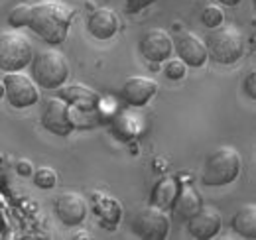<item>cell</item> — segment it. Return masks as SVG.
I'll use <instances>...</instances> for the list:
<instances>
[{
  "label": "cell",
  "mask_w": 256,
  "mask_h": 240,
  "mask_svg": "<svg viewBox=\"0 0 256 240\" xmlns=\"http://www.w3.org/2000/svg\"><path fill=\"white\" fill-rule=\"evenodd\" d=\"M75 10L60 0H46L32 6L28 28H32L50 46H60L67 40Z\"/></svg>",
  "instance_id": "1"
},
{
  "label": "cell",
  "mask_w": 256,
  "mask_h": 240,
  "mask_svg": "<svg viewBox=\"0 0 256 240\" xmlns=\"http://www.w3.org/2000/svg\"><path fill=\"white\" fill-rule=\"evenodd\" d=\"M207 56L221 65H232L246 52V34L238 26H217L205 38Z\"/></svg>",
  "instance_id": "2"
},
{
  "label": "cell",
  "mask_w": 256,
  "mask_h": 240,
  "mask_svg": "<svg viewBox=\"0 0 256 240\" xmlns=\"http://www.w3.org/2000/svg\"><path fill=\"white\" fill-rule=\"evenodd\" d=\"M240 156L234 148H219L205 160L203 172H201V183L209 187H221L228 185L238 178L240 174Z\"/></svg>",
  "instance_id": "3"
},
{
  "label": "cell",
  "mask_w": 256,
  "mask_h": 240,
  "mask_svg": "<svg viewBox=\"0 0 256 240\" xmlns=\"http://www.w3.org/2000/svg\"><path fill=\"white\" fill-rule=\"evenodd\" d=\"M32 79L42 89H60L69 77V63L60 52L48 50L32 56Z\"/></svg>",
  "instance_id": "4"
},
{
  "label": "cell",
  "mask_w": 256,
  "mask_h": 240,
  "mask_svg": "<svg viewBox=\"0 0 256 240\" xmlns=\"http://www.w3.org/2000/svg\"><path fill=\"white\" fill-rule=\"evenodd\" d=\"M34 50L32 44L12 32H2L0 34V69L2 71H22L30 61H32Z\"/></svg>",
  "instance_id": "5"
},
{
  "label": "cell",
  "mask_w": 256,
  "mask_h": 240,
  "mask_svg": "<svg viewBox=\"0 0 256 240\" xmlns=\"http://www.w3.org/2000/svg\"><path fill=\"white\" fill-rule=\"evenodd\" d=\"M132 230L146 240H162L170 232V216L166 209H160L156 205L144 207L134 220H132Z\"/></svg>",
  "instance_id": "6"
},
{
  "label": "cell",
  "mask_w": 256,
  "mask_h": 240,
  "mask_svg": "<svg viewBox=\"0 0 256 240\" xmlns=\"http://www.w3.org/2000/svg\"><path fill=\"white\" fill-rule=\"evenodd\" d=\"M42 124L48 132L58 134V136H69L75 130V120H73V106L65 102L64 98L54 96L46 102V108L42 112Z\"/></svg>",
  "instance_id": "7"
},
{
  "label": "cell",
  "mask_w": 256,
  "mask_h": 240,
  "mask_svg": "<svg viewBox=\"0 0 256 240\" xmlns=\"http://www.w3.org/2000/svg\"><path fill=\"white\" fill-rule=\"evenodd\" d=\"M4 96L8 98V102L14 108H28L38 102V89L34 85V81L30 77L22 75V73H6L4 79Z\"/></svg>",
  "instance_id": "8"
},
{
  "label": "cell",
  "mask_w": 256,
  "mask_h": 240,
  "mask_svg": "<svg viewBox=\"0 0 256 240\" xmlns=\"http://www.w3.org/2000/svg\"><path fill=\"white\" fill-rule=\"evenodd\" d=\"M138 50L150 63H162L172 56L174 42H172V36L166 30L152 28L146 34H142V38L138 42Z\"/></svg>",
  "instance_id": "9"
},
{
  "label": "cell",
  "mask_w": 256,
  "mask_h": 240,
  "mask_svg": "<svg viewBox=\"0 0 256 240\" xmlns=\"http://www.w3.org/2000/svg\"><path fill=\"white\" fill-rule=\"evenodd\" d=\"M174 42V50L188 67H203L209 60L205 42L192 32H182Z\"/></svg>",
  "instance_id": "10"
},
{
  "label": "cell",
  "mask_w": 256,
  "mask_h": 240,
  "mask_svg": "<svg viewBox=\"0 0 256 240\" xmlns=\"http://www.w3.org/2000/svg\"><path fill=\"white\" fill-rule=\"evenodd\" d=\"M223 218L219 210L213 207H201L193 216L188 218V230L193 238L209 240L221 230Z\"/></svg>",
  "instance_id": "11"
},
{
  "label": "cell",
  "mask_w": 256,
  "mask_h": 240,
  "mask_svg": "<svg viewBox=\"0 0 256 240\" xmlns=\"http://www.w3.org/2000/svg\"><path fill=\"white\" fill-rule=\"evenodd\" d=\"M54 209L58 218L67 226H79L87 216V203L79 193H62L56 199Z\"/></svg>",
  "instance_id": "12"
},
{
  "label": "cell",
  "mask_w": 256,
  "mask_h": 240,
  "mask_svg": "<svg viewBox=\"0 0 256 240\" xmlns=\"http://www.w3.org/2000/svg\"><path fill=\"white\" fill-rule=\"evenodd\" d=\"M58 96L64 98L65 102H69L73 108L91 110V112L96 110L100 106V102H102V98H100V94L96 90L89 89V87H85L81 83H71L67 87L62 85L60 90H58Z\"/></svg>",
  "instance_id": "13"
},
{
  "label": "cell",
  "mask_w": 256,
  "mask_h": 240,
  "mask_svg": "<svg viewBox=\"0 0 256 240\" xmlns=\"http://www.w3.org/2000/svg\"><path fill=\"white\" fill-rule=\"evenodd\" d=\"M158 92V83L148 77H128L120 89V96L130 106H144Z\"/></svg>",
  "instance_id": "14"
},
{
  "label": "cell",
  "mask_w": 256,
  "mask_h": 240,
  "mask_svg": "<svg viewBox=\"0 0 256 240\" xmlns=\"http://www.w3.org/2000/svg\"><path fill=\"white\" fill-rule=\"evenodd\" d=\"M118 16L110 8H95L87 18V30L96 40H110L118 32Z\"/></svg>",
  "instance_id": "15"
},
{
  "label": "cell",
  "mask_w": 256,
  "mask_h": 240,
  "mask_svg": "<svg viewBox=\"0 0 256 240\" xmlns=\"http://www.w3.org/2000/svg\"><path fill=\"white\" fill-rule=\"evenodd\" d=\"M170 207H172V212L176 214V218L188 220L190 216H193L197 210L203 207V199L192 185H186V187L178 189V195L174 197Z\"/></svg>",
  "instance_id": "16"
},
{
  "label": "cell",
  "mask_w": 256,
  "mask_h": 240,
  "mask_svg": "<svg viewBox=\"0 0 256 240\" xmlns=\"http://www.w3.org/2000/svg\"><path fill=\"white\" fill-rule=\"evenodd\" d=\"M230 226L236 234L242 238H254L256 236V207L254 205H244L234 212Z\"/></svg>",
  "instance_id": "17"
},
{
  "label": "cell",
  "mask_w": 256,
  "mask_h": 240,
  "mask_svg": "<svg viewBox=\"0 0 256 240\" xmlns=\"http://www.w3.org/2000/svg\"><path fill=\"white\" fill-rule=\"evenodd\" d=\"M178 189H180V185H178V181L174 180V178H162L154 185V189H152L150 205H156L160 209H168L172 205L174 197L178 195Z\"/></svg>",
  "instance_id": "18"
},
{
  "label": "cell",
  "mask_w": 256,
  "mask_h": 240,
  "mask_svg": "<svg viewBox=\"0 0 256 240\" xmlns=\"http://www.w3.org/2000/svg\"><path fill=\"white\" fill-rule=\"evenodd\" d=\"M96 214L102 218V222L114 226L118 222V218L122 216V207L114 201V199H108V197H102L98 203L95 205Z\"/></svg>",
  "instance_id": "19"
},
{
  "label": "cell",
  "mask_w": 256,
  "mask_h": 240,
  "mask_svg": "<svg viewBox=\"0 0 256 240\" xmlns=\"http://www.w3.org/2000/svg\"><path fill=\"white\" fill-rule=\"evenodd\" d=\"M223 20H224V14L217 4H209V6H205L203 12H201V22H203V26H207L209 30L221 26Z\"/></svg>",
  "instance_id": "20"
},
{
  "label": "cell",
  "mask_w": 256,
  "mask_h": 240,
  "mask_svg": "<svg viewBox=\"0 0 256 240\" xmlns=\"http://www.w3.org/2000/svg\"><path fill=\"white\" fill-rule=\"evenodd\" d=\"M30 14H32V6H30V4H18V6H14V10L10 12L8 22H10L12 28H24V26H28V22H30Z\"/></svg>",
  "instance_id": "21"
},
{
  "label": "cell",
  "mask_w": 256,
  "mask_h": 240,
  "mask_svg": "<svg viewBox=\"0 0 256 240\" xmlns=\"http://www.w3.org/2000/svg\"><path fill=\"white\" fill-rule=\"evenodd\" d=\"M186 73H188V65L180 60V58H178V60H166L164 75H166L168 79H172V81H180V79L186 77Z\"/></svg>",
  "instance_id": "22"
},
{
  "label": "cell",
  "mask_w": 256,
  "mask_h": 240,
  "mask_svg": "<svg viewBox=\"0 0 256 240\" xmlns=\"http://www.w3.org/2000/svg\"><path fill=\"white\" fill-rule=\"evenodd\" d=\"M34 183L42 189H52L58 183V174L52 168H40L34 174Z\"/></svg>",
  "instance_id": "23"
},
{
  "label": "cell",
  "mask_w": 256,
  "mask_h": 240,
  "mask_svg": "<svg viewBox=\"0 0 256 240\" xmlns=\"http://www.w3.org/2000/svg\"><path fill=\"white\" fill-rule=\"evenodd\" d=\"M152 2H156V0H126V10L130 14H134V12H140L142 8L150 6Z\"/></svg>",
  "instance_id": "24"
},
{
  "label": "cell",
  "mask_w": 256,
  "mask_h": 240,
  "mask_svg": "<svg viewBox=\"0 0 256 240\" xmlns=\"http://www.w3.org/2000/svg\"><path fill=\"white\" fill-rule=\"evenodd\" d=\"M244 90L248 92L250 98H256V73H248V77L244 79Z\"/></svg>",
  "instance_id": "25"
},
{
  "label": "cell",
  "mask_w": 256,
  "mask_h": 240,
  "mask_svg": "<svg viewBox=\"0 0 256 240\" xmlns=\"http://www.w3.org/2000/svg\"><path fill=\"white\" fill-rule=\"evenodd\" d=\"M18 174L20 176H30L32 174V164L28 160H20L18 162Z\"/></svg>",
  "instance_id": "26"
},
{
  "label": "cell",
  "mask_w": 256,
  "mask_h": 240,
  "mask_svg": "<svg viewBox=\"0 0 256 240\" xmlns=\"http://www.w3.org/2000/svg\"><path fill=\"white\" fill-rule=\"evenodd\" d=\"M219 2H221L223 6H236L240 0H219Z\"/></svg>",
  "instance_id": "27"
},
{
  "label": "cell",
  "mask_w": 256,
  "mask_h": 240,
  "mask_svg": "<svg viewBox=\"0 0 256 240\" xmlns=\"http://www.w3.org/2000/svg\"><path fill=\"white\" fill-rule=\"evenodd\" d=\"M73 238H93L89 232H77V234H73Z\"/></svg>",
  "instance_id": "28"
},
{
  "label": "cell",
  "mask_w": 256,
  "mask_h": 240,
  "mask_svg": "<svg viewBox=\"0 0 256 240\" xmlns=\"http://www.w3.org/2000/svg\"><path fill=\"white\" fill-rule=\"evenodd\" d=\"M2 96H4V83L0 81V98H2Z\"/></svg>",
  "instance_id": "29"
},
{
  "label": "cell",
  "mask_w": 256,
  "mask_h": 240,
  "mask_svg": "<svg viewBox=\"0 0 256 240\" xmlns=\"http://www.w3.org/2000/svg\"><path fill=\"white\" fill-rule=\"evenodd\" d=\"M0 160H2V154H0Z\"/></svg>",
  "instance_id": "30"
}]
</instances>
